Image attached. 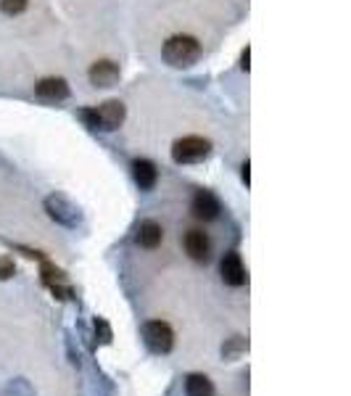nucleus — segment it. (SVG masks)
I'll use <instances>...</instances> for the list:
<instances>
[{"mask_svg":"<svg viewBox=\"0 0 351 396\" xmlns=\"http://www.w3.org/2000/svg\"><path fill=\"white\" fill-rule=\"evenodd\" d=\"M243 351H249V341L243 336H232L225 346H222V359H227V362H232L235 356H241Z\"/></svg>","mask_w":351,"mask_h":396,"instance_id":"14","label":"nucleus"},{"mask_svg":"<svg viewBox=\"0 0 351 396\" xmlns=\"http://www.w3.org/2000/svg\"><path fill=\"white\" fill-rule=\"evenodd\" d=\"M143 341L153 354H169L174 349V330L164 320H148L143 325Z\"/></svg>","mask_w":351,"mask_h":396,"instance_id":"4","label":"nucleus"},{"mask_svg":"<svg viewBox=\"0 0 351 396\" xmlns=\"http://www.w3.org/2000/svg\"><path fill=\"white\" fill-rule=\"evenodd\" d=\"M185 396H214V383L203 373L185 375Z\"/></svg>","mask_w":351,"mask_h":396,"instance_id":"13","label":"nucleus"},{"mask_svg":"<svg viewBox=\"0 0 351 396\" xmlns=\"http://www.w3.org/2000/svg\"><path fill=\"white\" fill-rule=\"evenodd\" d=\"M27 6H30V0H0V11L6 16H19L27 11Z\"/></svg>","mask_w":351,"mask_h":396,"instance_id":"18","label":"nucleus"},{"mask_svg":"<svg viewBox=\"0 0 351 396\" xmlns=\"http://www.w3.org/2000/svg\"><path fill=\"white\" fill-rule=\"evenodd\" d=\"M249 61H251V48H249V45H246V50H243V53H241V69H243V71H249V69H251V64H249Z\"/></svg>","mask_w":351,"mask_h":396,"instance_id":"23","label":"nucleus"},{"mask_svg":"<svg viewBox=\"0 0 351 396\" xmlns=\"http://www.w3.org/2000/svg\"><path fill=\"white\" fill-rule=\"evenodd\" d=\"M93 330H95V344H100V346H109L111 341H114L111 325L103 317H95V320H93Z\"/></svg>","mask_w":351,"mask_h":396,"instance_id":"15","label":"nucleus"},{"mask_svg":"<svg viewBox=\"0 0 351 396\" xmlns=\"http://www.w3.org/2000/svg\"><path fill=\"white\" fill-rule=\"evenodd\" d=\"M16 275V262L11 257H0V283H6Z\"/></svg>","mask_w":351,"mask_h":396,"instance_id":"19","label":"nucleus"},{"mask_svg":"<svg viewBox=\"0 0 351 396\" xmlns=\"http://www.w3.org/2000/svg\"><path fill=\"white\" fill-rule=\"evenodd\" d=\"M45 211H48V217L61 225V228H69V230H77L82 225V211L80 206H74L69 198L61 196V193H50L45 196Z\"/></svg>","mask_w":351,"mask_h":396,"instance_id":"3","label":"nucleus"},{"mask_svg":"<svg viewBox=\"0 0 351 396\" xmlns=\"http://www.w3.org/2000/svg\"><path fill=\"white\" fill-rule=\"evenodd\" d=\"M211 153V140L201 138V135H185V138L174 140L172 146V161L174 164H198Z\"/></svg>","mask_w":351,"mask_h":396,"instance_id":"2","label":"nucleus"},{"mask_svg":"<svg viewBox=\"0 0 351 396\" xmlns=\"http://www.w3.org/2000/svg\"><path fill=\"white\" fill-rule=\"evenodd\" d=\"M88 77H90V85H95V88H114V85L119 82L121 71L114 61L103 59L93 64L90 71H88Z\"/></svg>","mask_w":351,"mask_h":396,"instance_id":"9","label":"nucleus"},{"mask_svg":"<svg viewBox=\"0 0 351 396\" xmlns=\"http://www.w3.org/2000/svg\"><path fill=\"white\" fill-rule=\"evenodd\" d=\"M220 275H222V283H225V286H230V288L246 286L249 275H246V264H243V259L238 251H227V254L222 257Z\"/></svg>","mask_w":351,"mask_h":396,"instance_id":"5","label":"nucleus"},{"mask_svg":"<svg viewBox=\"0 0 351 396\" xmlns=\"http://www.w3.org/2000/svg\"><path fill=\"white\" fill-rule=\"evenodd\" d=\"M40 275H42V283H45V286H48V283H66V272H64L61 267H56V264H50L48 259H42Z\"/></svg>","mask_w":351,"mask_h":396,"instance_id":"16","label":"nucleus"},{"mask_svg":"<svg viewBox=\"0 0 351 396\" xmlns=\"http://www.w3.org/2000/svg\"><path fill=\"white\" fill-rule=\"evenodd\" d=\"M69 93H71L69 82L64 77H45L35 85V95L42 100H53V103H56V100H66Z\"/></svg>","mask_w":351,"mask_h":396,"instance_id":"10","label":"nucleus"},{"mask_svg":"<svg viewBox=\"0 0 351 396\" xmlns=\"http://www.w3.org/2000/svg\"><path fill=\"white\" fill-rule=\"evenodd\" d=\"M16 248V251H21V254H24V257L27 259H45V254H42V251H35V248H27V246H13Z\"/></svg>","mask_w":351,"mask_h":396,"instance_id":"21","label":"nucleus"},{"mask_svg":"<svg viewBox=\"0 0 351 396\" xmlns=\"http://www.w3.org/2000/svg\"><path fill=\"white\" fill-rule=\"evenodd\" d=\"M80 117H82V122H85V124H88L90 129H98V117H95V109H82Z\"/></svg>","mask_w":351,"mask_h":396,"instance_id":"20","label":"nucleus"},{"mask_svg":"<svg viewBox=\"0 0 351 396\" xmlns=\"http://www.w3.org/2000/svg\"><path fill=\"white\" fill-rule=\"evenodd\" d=\"M182 246H185V254L198 264H206L211 259V240L203 230H188L182 238Z\"/></svg>","mask_w":351,"mask_h":396,"instance_id":"6","label":"nucleus"},{"mask_svg":"<svg viewBox=\"0 0 351 396\" xmlns=\"http://www.w3.org/2000/svg\"><path fill=\"white\" fill-rule=\"evenodd\" d=\"M95 117H98V129L114 132V129L121 127V122L127 117V106L121 100H106L95 109Z\"/></svg>","mask_w":351,"mask_h":396,"instance_id":"7","label":"nucleus"},{"mask_svg":"<svg viewBox=\"0 0 351 396\" xmlns=\"http://www.w3.org/2000/svg\"><path fill=\"white\" fill-rule=\"evenodd\" d=\"M161 240H164V230L156 219H145L141 222V228H138V246L143 248H159Z\"/></svg>","mask_w":351,"mask_h":396,"instance_id":"12","label":"nucleus"},{"mask_svg":"<svg viewBox=\"0 0 351 396\" xmlns=\"http://www.w3.org/2000/svg\"><path fill=\"white\" fill-rule=\"evenodd\" d=\"M132 177H135V185L141 190H153L159 182V169L150 158H135L132 161Z\"/></svg>","mask_w":351,"mask_h":396,"instance_id":"11","label":"nucleus"},{"mask_svg":"<svg viewBox=\"0 0 351 396\" xmlns=\"http://www.w3.org/2000/svg\"><path fill=\"white\" fill-rule=\"evenodd\" d=\"M164 61L174 69H188L201 59V42L193 35H172L164 48H161Z\"/></svg>","mask_w":351,"mask_h":396,"instance_id":"1","label":"nucleus"},{"mask_svg":"<svg viewBox=\"0 0 351 396\" xmlns=\"http://www.w3.org/2000/svg\"><path fill=\"white\" fill-rule=\"evenodd\" d=\"M241 180L246 182V185L251 182V164H249V158H246V161L241 164Z\"/></svg>","mask_w":351,"mask_h":396,"instance_id":"22","label":"nucleus"},{"mask_svg":"<svg viewBox=\"0 0 351 396\" xmlns=\"http://www.w3.org/2000/svg\"><path fill=\"white\" fill-rule=\"evenodd\" d=\"M191 211L196 219L211 222V219L220 217L222 204H220V198L214 196L211 190H196V196H193V201H191Z\"/></svg>","mask_w":351,"mask_h":396,"instance_id":"8","label":"nucleus"},{"mask_svg":"<svg viewBox=\"0 0 351 396\" xmlns=\"http://www.w3.org/2000/svg\"><path fill=\"white\" fill-rule=\"evenodd\" d=\"M6 396H35V391H32V386L24 378H16V380H11L8 386H6Z\"/></svg>","mask_w":351,"mask_h":396,"instance_id":"17","label":"nucleus"}]
</instances>
